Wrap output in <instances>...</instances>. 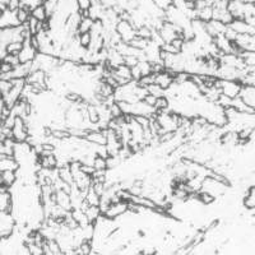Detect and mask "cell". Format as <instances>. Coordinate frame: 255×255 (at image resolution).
Masks as SVG:
<instances>
[{"mask_svg":"<svg viewBox=\"0 0 255 255\" xmlns=\"http://www.w3.org/2000/svg\"><path fill=\"white\" fill-rule=\"evenodd\" d=\"M216 87L220 88L221 93L230 99H235L241 95V91H243V83L240 81H236V79H220L217 78L216 81Z\"/></svg>","mask_w":255,"mask_h":255,"instance_id":"1","label":"cell"},{"mask_svg":"<svg viewBox=\"0 0 255 255\" xmlns=\"http://www.w3.org/2000/svg\"><path fill=\"white\" fill-rule=\"evenodd\" d=\"M115 29L118 32V35L120 36V38H122L123 42H127V44L131 42L136 37V28L130 20L120 19L118 24H116Z\"/></svg>","mask_w":255,"mask_h":255,"instance_id":"2","label":"cell"},{"mask_svg":"<svg viewBox=\"0 0 255 255\" xmlns=\"http://www.w3.org/2000/svg\"><path fill=\"white\" fill-rule=\"evenodd\" d=\"M128 212V202L127 200H118V202H113L109 209L104 213V216L109 220H118L125 215Z\"/></svg>","mask_w":255,"mask_h":255,"instance_id":"3","label":"cell"},{"mask_svg":"<svg viewBox=\"0 0 255 255\" xmlns=\"http://www.w3.org/2000/svg\"><path fill=\"white\" fill-rule=\"evenodd\" d=\"M230 28H232L234 31L238 33V35H255V28L247 22L245 19H241V18H235L232 20L231 23L229 24Z\"/></svg>","mask_w":255,"mask_h":255,"instance_id":"4","label":"cell"},{"mask_svg":"<svg viewBox=\"0 0 255 255\" xmlns=\"http://www.w3.org/2000/svg\"><path fill=\"white\" fill-rule=\"evenodd\" d=\"M29 38H27V40L24 41L23 49L20 50L19 55H18L20 63H32V61L35 60L36 56H37V54H38L37 50H36L35 47L31 45V41H29Z\"/></svg>","mask_w":255,"mask_h":255,"instance_id":"5","label":"cell"},{"mask_svg":"<svg viewBox=\"0 0 255 255\" xmlns=\"http://www.w3.org/2000/svg\"><path fill=\"white\" fill-rule=\"evenodd\" d=\"M84 139L88 140L90 143L95 145H106L108 143V138H106V134L101 129H90L87 130V134L84 136Z\"/></svg>","mask_w":255,"mask_h":255,"instance_id":"6","label":"cell"},{"mask_svg":"<svg viewBox=\"0 0 255 255\" xmlns=\"http://www.w3.org/2000/svg\"><path fill=\"white\" fill-rule=\"evenodd\" d=\"M54 200L58 206H60L61 208H64L65 211L70 212L73 209L72 204V197H70L69 193H67L65 190H55L54 193Z\"/></svg>","mask_w":255,"mask_h":255,"instance_id":"7","label":"cell"},{"mask_svg":"<svg viewBox=\"0 0 255 255\" xmlns=\"http://www.w3.org/2000/svg\"><path fill=\"white\" fill-rule=\"evenodd\" d=\"M13 209H14V202H13V194L10 193V189L0 191V211L13 213Z\"/></svg>","mask_w":255,"mask_h":255,"instance_id":"8","label":"cell"},{"mask_svg":"<svg viewBox=\"0 0 255 255\" xmlns=\"http://www.w3.org/2000/svg\"><path fill=\"white\" fill-rule=\"evenodd\" d=\"M175 82V77L172 76L171 73L168 72V70H163L161 73H157L156 74V83L158 86L163 88V90H168V88L171 87L172 84Z\"/></svg>","mask_w":255,"mask_h":255,"instance_id":"9","label":"cell"},{"mask_svg":"<svg viewBox=\"0 0 255 255\" xmlns=\"http://www.w3.org/2000/svg\"><path fill=\"white\" fill-rule=\"evenodd\" d=\"M31 15L33 18H36L37 20H40V22H46L50 18L46 12V8H45V5L42 3L37 4V5H35L31 9Z\"/></svg>","mask_w":255,"mask_h":255,"instance_id":"10","label":"cell"},{"mask_svg":"<svg viewBox=\"0 0 255 255\" xmlns=\"http://www.w3.org/2000/svg\"><path fill=\"white\" fill-rule=\"evenodd\" d=\"M86 111H87V119L88 122L91 123V124L93 125H97L100 122V111H99V108L96 106V105L93 104H88L87 106H86Z\"/></svg>","mask_w":255,"mask_h":255,"instance_id":"11","label":"cell"},{"mask_svg":"<svg viewBox=\"0 0 255 255\" xmlns=\"http://www.w3.org/2000/svg\"><path fill=\"white\" fill-rule=\"evenodd\" d=\"M58 175H59V177L63 180L64 183L74 184V177H73L72 170H70V167H69V163H68V165L59 166V167H58Z\"/></svg>","mask_w":255,"mask_h":255,"instance_id":"12","label":"cell"},{"mask_svg":"<svg viewBox=\"0 0 255 255\" xmlns=\"http://www.w3.org/2000/svg\"><path fill=\"white\" fill-rule=\"evenodd\" d=\"M84 213L87 216L90 223H93V225H95V223L99 221V218L102 216V212L99 206H88L87 208L84 209Z\"/></svg>","mask_w":255,"mask_h":255,"instance_id":"13","label":"cell"},{"mask_svg":"<svg viewBox=\"0 0 255 255\" xmlns=\"http://www.w3.org/2000/svg\"><path fill=\"white\" fill-rule=\"evenodd\" d=\"M93 22H95V19H92L88 14L82 15L81 22H79V26H78V33H86V32H90L93 26Z\"/></svg>","mask_w":255,"mask_h":255,"instance_id":"14","label":"cell"},{"mask_svg":"<svg viewBox=\"0 0 255 255\" xmlns=\"http://www.w3.org/2000/svg\"><path fill=\"white\" fill-rule=\"evenodd\" d=\"M92 166L97 171H108V158L104 156H100V154H96L93 157Z\"/></svg>","mask_w":255,"mask_h":255,"instance_id":"15","label":"cell"},{"mask_svg":"<svg viewBox=\"0 0 255 255\" xmlns=\"http://www.w3.org/2000/svg\"><path fill=\"white\" fill-rule=\"evenodd\" d=\"M84 200L87 202L88 206H99L101 202V195H99L92 188H90L84 194Z\"/></svg>","mask_w":255,"mask_h":255,"instance_id":"16","label":"cell"},{"mask_svg":"<svg viewBox=\"0 0 255 255\" xmlns=\"http://www.w3.org/2000/svg\"><path fill=\"white\" fill-rule=\"evenodd\" d=\"M197 18L202 22L207 23L211 19H213V8L212 6H206L203 9H198L197 10Z\"/></svg>","mask_w":255,"mask_h":255,"instance_id":"17","label":"cell"},{"mask_svg":"<svg viewBox=\"0 0 255 255\" xmlns=\"http://www.w3.org/2000/svg\"><path fill=\"white\" fill-rule=\"evenodd\" d=\"M17 183V171L14 170H8V171H3V184L8 188H12Z\"/></svg>","mask_w":255,"mask_h":255,"instance_id":"18","label":"cell"},{"mask_svg":"<svg viewBox=\"0 0 255 255\" xmlns=\"http://www.w3.org/2000/svg\"><path fill=\"white\" fill-rule=\"evenodd\" d=\"M244 207L247 209H255V185L252 186L248 194L244 197Z\"/></svg>","mask_w":255,"mask_h":255,"instance_id":"19","label":"cell"},{"mask_svg":"<svg viewBox=\"0 0 255 255\" xmlns=\"http://www.w3.org/2000/svg\"><path fill=\"white\" fill-rule=\"evenodd\" d=\"M168 108H170V101H168L167 96H161V97H157L156 105H154V109H156L157 113L167 111Z\"/></svg>","mask_w":255,"mask_h":255,"instance_id":"20","label":"cell"},{"mask_svg":"<svg viewBox=\"0 0 255 255\" xmlns=\"http://www.w3.org/2000/svg\"><path fill=\"white\" fill-rule=\"evenodd\" d=\"M91 253H92V243H91V240H83L76 248V254L88 255Z\"/></svg>","mask_w":255,"mask_h":255,"instance_id":"21","label":"cell"},{"mask_svg":"<svg viewBox=\"0 0 255 255\" xmlns=\"http://www.w3.org/2000/svg\"><path fill=\"white\" fill-rule=\"evenodd\" d=\"M22 49H23V42L22 41H13L5 47V52L6 54H12V55H19Z\"/></svg>","mask_w":255,"mask_h":255,"instance_id":"22","label":"cell"},{"mask_svg":"<svg viewBox=\"0 0 255 255\" xmlns=\"http://www.w3.org/2000/svg\"><path fill=\"white\" fill-rule=\"evenodd\" d=\"M42 4H44L45 8H46V12L47 14H49V17H52V15L56 13V10L59 9L60 0H45Z\"/></svg>","mask_w":255,"mask_h":255,"instance_id":"23","label":"cell"},{"mask_svg":"<svg viewBox=\"0 0 255 255\" xmlns=\"http://www.w3.org/2000/svg\"><path fill=\"white\" fill-rule=\"evenodd\" d=\"M76 4L78 6V12L82 15L88 14V10L93 5V0H76Z\"/></svg>","mask_w":255,"mask_h":255,"instance_id":"24","label":"cell"},{"mask_svg":"<svg viewBox=\"0 0 255 255\" xmlns=\"http://www.w3.org/2000/svg\"><path fill=\"white\" fill-rule=\"evenodd\" d=\"M198 202H200L202 204H206V206H209L215 202V197L208 193L206 190H200L198 191Z\"/></svg>","mask_w":255,"mask_h":255,"instance_id":"25","label":"cell"},{"mask_svg":"<svg viewBox=\"0 0 255 255\" xmlns=\"http://www.w3.org/2000/svg\"><path fill=\"white\" fill-rule=\"evenodd\" d=\"M248 68H255V50H247L241 54Z\"/></svg>","mask_w":255,"mask_h":255,"instance_id":"26","label":"cell"},{"mask_svg":"<svg viewBox=\"0 0 255 255\" xmlns=\"http://www.w3.org/2000/svg\"><path fill=\"white\" fill-rule=\"evenodd\" d=\"M78 37V42L82 47L84 49H88L91 45V41H92V36H91V32H86V33H78L77 35Z\"/></svg>","mask_w":255,"mask_h":255,"instance_id":"27","label":"cell"},{"mask_svg":"<svg viewBox=\"0 0 255 255\" xmlns=\"http://www.w3.org/2000/svg\"><path fill=\"white\" fill-rule=\"evenodd\" d=\"M13 87V82L12 79H5V78H0V95L5 96L8 95L9 91L12 90Z\"/></svg>","mask_w":255,"mask_h":255,"instance_id":"28","label":"cell"},{"mask_svg":"<svg viewBox=\"0 0 255 255\" xmlns=\"http://www.w3.org/2000/svg\"><path fill=\"white\" fill-rule=\"evenodd\" d=\"M148 93H151V95L156 96V97H161V96H166V90H163L161 86H158L157 83L151 84V86H148L147 87Z\"/></svg>","mask_w":255,"mask_h":255,"instance_id":"29","label":"cell"},{"mask_svg":"<svg viewBox=\"0 0 255 255\" xmlns=\"http://www.w3.org/2000/svg\"><path fill=\"white\" fill-rule=\"evenodd\" d=\"M14 67H13L12 64L6 63L5 60H0V76H8L10 73L13 72Z\"/></svg>","mask_w":255,"mask_h":255,"instance_id":"30","label":"cell"},{"mask_svg":"<svg viewBox=\"0 0 255 255\" xmlns=\"http://www.w3.org/2000/svg\"><path fill=\"white\" fill-rule=\"evenodd\" d=\"M140 59L138 56H133V55H129V56H124V64L128 65L129 68H133L135 67L136 64L139 63Z\"/></svg>","mask_w":255,"mask_h":255,"instance_id":"31","label":"cell"},{"mask_svg":"<svg viewBox=\"0 0 255 255\" xmlns=\"http://www.w3.org/2000/svg\"><path fill=\"white\" fill-rule=\"evenodd\" d=\"M159 9H162V10H166L168 6L172 4V0H152Z\"/></svg>","mask_w":255,"mask_h":255,"instance_id":"32","label":"cell"},{"mask_svg":"<svg viewBox=\"0 0 255 255\" xmlns=\"http://www.w3.org/2000/svg\"><path fill=\"white\" fill-rule=\"evenodd\" d=\"M142 101H144L147 105H149V106L154 108V105H156V101H157V97H156V96L151 95V93H147V95H145V97L142 100Z\"/></svg>","mask_w":255,"mask_h":255,"instance_id":"33","label":"cell"},{"mask_svg":"<svg viewBox=\"0 0 255 255\" xmlns=\"http://www.w3.org/2000/svg\"><path fill=\"white\" fill-rule=\"evenodd\" d=\"M0 184H3V171H0Z\"/></svg>","mask_w":255,"mask_h":255,"instance_id":"34","label":"cell"}]
</instances>
